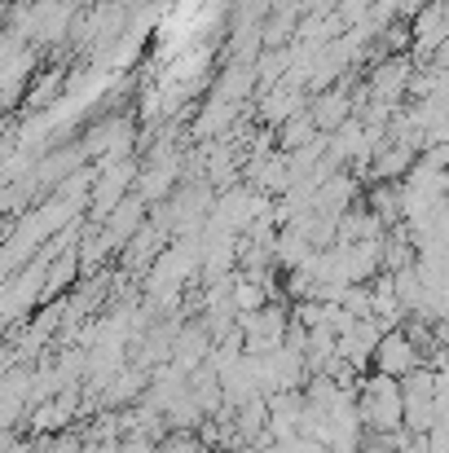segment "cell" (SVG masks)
<instances>
[{
  "instance_id": "obj_1",
  "label": "cell",
  "mask_w": 449,
  "mask_h": 453,
  "mask_svg": "<svg viewBox=\"0 0 449 453\" xmlns=\"http://www.w3.org/2000/svg\"><path fill=\"white\" fill-rule=\"evenodd\" d=\"M352 401H357V418L370 436H388V432L401 427V388H397V379L366 374V379H357Z\"/></svg>"
},
{
  "instance_id": "obj_2",
  "label": "cell",
  "mask_w": 449,
  "mask_h": 453,
  "mask_svg": "<svg viewBox=\"0 0 449 453\" xmlns=\"http://www.w3.org/2000/svg\"><path fill=\"white\" fill-rule=\"evenodd\" d=\"M414 365H423V352L414 348V339H410L401 326H392V330H383V334L375 339V348H370V370H375V374L406 379Z\"/></svg>"
},
{
  "instance_id": "obj_3",
  "label": "cell",
  "mask_w": 449,
  "mask_h": 453,
  "mask_svg": "<svg viewBox=\"0 0 449 453\" xmlns=\"http://www.w3.org/2000/svg\"><path fill=\"white\" fill-rule=\"evenodd\" d=\"M207 348H212L207 326H203V321H181V326L172 330V352H167V361H172V365H181V370L190 374L194 365H203Z\"/></svg>"
},
{
  "instance_id": "obj_4",
  "label": "cell",
  "mask_w": 449,
  "mask_h": 453,
  "mask_svg": "<svg viewBox=\"0 0 449 453\" xmlns=\"http://www.w3.org/2000/svg\"><path fill=\"white\" fill-rule=\"evenodd\" d=\"M410 40H414V53H441V40H445V4L441 0H428L414 9Z\"/></svg>"
},
{
  "instance_id": "obj_5",
  "label": "cell",
  "mask_w": 449,
  "mask_h": 453,
  "mask_svg": "<svg viewBox=\"0 0 449 453\" xmlns=\"http://www.w3.org/2000/svg\"><path fill=\"white\" fill-rule=\"evenodd\" d=\"M348 111H352V102L344 97V88H335V93H326V97H317V102L308 106V119H313L317 133H335V128L348 119Z\"/></svg>"
},
{
  "instance_id": "obj_6",
  "label": "cell",
  "mask_w": 449,
  "mask_h": 453,
  "mask_svg": "<svg viewBox=\"0 0 449 453\" xmlns=\"http://www.w3.org/2000/svg\"><path fill=\"white\" fill-rule=\"evenodd\" d=\"M410 163H414V146L397 142V146H388V150L375 154V176H379V180H397V176L410 172Z\"/></svg>"
}]
</instances>
